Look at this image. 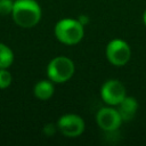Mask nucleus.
<instances>
[{
	"label": "nucleus",
	"mask_w": 146,
	"mask_h": 146,
	"mask_svg": "<svg viewBox=\"0 0 146 146\" xmlns=\"http://www.w3.org/2000/svg\"><path fill=\"white\" fill-rule=\"evenodd\" d=\"M10 15L18 26L31 29L40 22L42 11L35 0H15Z\"/></svg>",
	"instance_id": "f257e3e1"
},
{
	"label": "nucleus",
	"mask_w": 146,
	"mask_h": 146,
	"mask_svg": "<svg viewBox=\"0 0 146 146\" xmlns=\"http://www.w3.org/2000/svg\"><path fill=\"white\" fill-rule=\"evenodd\" d=\"M54 33L59 42L73 46L82 40L84 35V26L79 22V19L62 18L56 23Z\"/></svg>",
	"instance_id": "f03ea898"
},
{
	"label": "nucleus",
	"mask_w": 146,
	"mask_h": 146,
	"mask_svg": "<svg viewBox=\"0 0 146 146\" xmlns=\"http://www.w3.org/2000/svg\"><path fill=\"white\" fill-rule=\"evenodd\" d=\"M75 72L74 63L65 56L52 58L47 65V76L54 83H64L68 81Z\"/></svg>",
	"instance_id": "7ed1b4c3"
},
{
	"label": "nucleus",
	"mask_w": 146,
	"mask_h": 146,
	"mask_svg": "<svg viewBox=\"0 0 146 146\" xmlns=\"http://www.w3.org/2000/svg\"><path fill=\"white\" fill-rule=\"evenodd\" d=\"M105 55L107 60L114 66H124L130 57L131 49L130 46L122 39H113L111 40L105 49Z\"/></svg>",
	"instance_id": "20e7f679"
},
{
	"label": "nucleus",
	"mask_w": 146,
	"mask_h": 146,
	"mask_svg": "<svg viewBox=\"0 0 146 146\" xmlns=\"http://www.w3.org/2000/svg\"><path fill=\"white\" fill-rule=\"evenodd\" d=\"M125 96V87L119 80H107L100 87V97L108 106H117Z\"/></svg>",
	"instance_id": "39448f33"
},
{
	"label": "nucleus",
	"mask_w": 146,
	"mask_h": 146,
	"mask_svg": "<svg viewBox=\"0 0 146 146\" xmlns=\"http://www.w3.org/2000/svg\"><path fill=\"white\" fill-rule=\"evenodd\" d=\"M84 128H86L84 121L78 114H73V113L64 114L57 121V129L62 135L68 138L79 137L84 131Z\"/></svg>",
	"instance_id": "423d86ee"
},
{
	"label": "nucleus",
	"mask_w": 146,
	"mask_h": 146,
	"mask_svg": "<svg viewBox=\"0 0 146 146\" xmlns=\"http://www.w3.org/2000/svg\"><path fill=\"white\" fill-rule=\"evenodd\" d=\"M96 122L98 127L105 132H114L119 129L123 121L117 108H114L113 106H106L97 112Z\"/></svg>",
	"instance_id": "0eeeda50"
},
{
	"label": "nucleus",
	"mask_w": 146,
	"mask_h": 146,
	"mask_svg": "<svg viewBox=\"0 0 146 146\" xmlns=\"http://www.w3.org/2000/svg\"><path fill=\"white\" fill-rule=\"evenodd\" d=\"M117 111L122 117L123 122L133 120L138 111V102L135 97L125 96L123 100L117 105Z\"/></svg>",
	"instance_id": "6e6552de"
},
{
	"label": "nucleus",
	"mask_w": 146,
	"mask_h": 146,
	"mask_svg": "<svg viewBox=\"0 0 146 146\" xmlns=\"http://www.w3.org/2000/svg\"><path fill=\"white\" fill-rule=\"evenodd\" d=\"M55 92V87H54V82L48 80H40L35 83L34 88H33V94L34 96L40 99V100H48L49 98L52 97Z\"/></svg>",
	"instance_id": "1a4fd4ad"
},
{
	"label": "nucleus",
	"mask_w": 146,
	"mask_h": 146,
	"mask_svg": "<svg viewBox=\"0 0 146 146\" xmlns=\"http://www.w3.org/2000/svg\"><path fill=\"white\" fill-rule=\"evenodd\" d=\"M14 62L13 50L5 43L0 42V68H8Z\"/></svg>",
	"instance_id": "9d476101"
},
{
	"label": "nucleus",
	"mask_w": 146,
	"mask_h": 146,
	"mask_svg": "<svg viewBox=\"0 0 146 146\" xmlns=\"http://www.w3.org/2000/svg\"><path fill=\"white\" fill-rule=\"evenodd\" d=\"M13 76L7 68H0V89H6L11 84Z\"/></svg>",
	"instance_id": "9b49d317"
},
{
	"label": "nucleus",
	"mask_w": 146,
	"mask_h": 146,
	"mask_svg": "<svg viewBox=\"0 0 146 146\" xmlns=\"http://www.w3.org/2000/svg\"><path fill=\"white\" fill-rule=\"evenodd\" d=\"M13 6H14L13 0H0V15L11 14Z\"/></svg>",
	"instance_id": "f8f14e48"
},
{
	"label": "nucleus",
	"mask_w": 146,
	"mask_h": 146,
	"mask_svg": "<svg viewBox=\"0 0 146 146\" xmlns=\"http://www.w3.org/2000/svg\"><path fill=\"white\" fill-rule=\"evenodd\" d=\"M56 130H58V129H57V124L55 125V124H52V123H47V124L43 127V132H44L46 136H48V137L52 136V135L56 132Z\"/></svg>",
	"instance_id": "ddd939ff"
},
{
	"label": "nucleus",
	"mask_w": 146,
	"mask_h": 146,
	"mask_svg": "<svg viewBox=\"0 0 146 146\" xmlns=\"http://www.w3.org/2000/svg\"><path fill=\"white\" fill-rule=\"evenodd\" d=\"M79 22L84 26L86 24H88L89 23V18H88V16H86V15H81V16H79Z\"/></svg>",
	"instance_id": "4468645a"
},
{
	"label": "nucleus",
	"mask_w": 146,
	"mask_h": 146,
	"mask_svg": "<svg viewBox=\"0 0 146 146\" xmlns=\"http://www.w3.org/2000/svg\"><path fill=\"white\" fill-rule=\"evenodd\" d=\"M143 22H144V24L146 25V10H145L144 14H143Z\"/></svg>",
	"instance_id": "2eb2a0df"
}]
</instances>
